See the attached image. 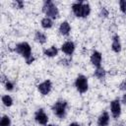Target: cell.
I'll list each match as a JSON object with an SVG mask.
<instances>
[{
  "mask_svg": "<svg viewBox=\"0 0 126 126\" xmlns=\"http://www.w3.org/2000/svg\"><path fill=\"white\" fill-rule=\"evenodd\" d=\"M15 51L17 53H19L21 56H23L26 59V62L28 64H31L34 61V58L32 54V47L28 42L23 41V42H20V43L16 44Z\"/></svg>",
  "mask_w": 126,
  "mask_h": 126,
  "instance_id": "6da1fadb",
  "label": "cell"
},
{
  "mask_svg": "<svg viewBox=\"0 0 126 126\" xmlns=\"http://www.w3.org/2000/svg\"><path fill=\"white\" fill-rule=\"evenodd\" d=\"M72 11L78 18H86L91 13V6L88 2L76 1L72 5Z\"/></svg>",
  "mask_w": 126,
  "mask_h": 126,
  "instance_id": "7a4b0ae2",
  "label": "cell"
},
{
  "mask_svg": "<svg viewBox=\"0 0 126 126\" xmlns=\"http://www.w3.org/2000/svg\"><path fill=\"white\" fill-rule=\"evenodd\" d=\"M42 11L44 12V14L46 15L47 18L50 19H57L59 17V11L58 8L56 7V5L52 2V1H44L43 6H42Z\"/></svg>",
  "mask_w": 126,
  "mask_h": 126,
  "instance_id": "3957f363",
  "label": "cell"
},
{
  "mask_svg": "<svg viewBox=\"0 0 126 126\" xmlns=\"http://www.w3.org/2000/svg\"><path fill=\"white\" fill-rule=\"evenodd\" d=\"M67 106H68V103L66 100H63V99H60V100H57L53 105H52V111L53 113L60 119H63L65 118L66 116V112H67Z\"/></svg>",
  "mask_w": 126,
  "mask_h": 126,
  "instance_id": "277c9868",
  "label": "cell"
},
{
  "mask_svg": "<svg viewBox=\"0 0 126 126\" xmlns=\"http://www.w3.org/2000/svg\"><path fill=\"white\" fill-rule=\"evenodd\" d=\"M75 87L80 94H84L89 89V82L86 76L79 75L75 80Z\"/></svg>",
  "mask_w": 126,
  "mask_h": 126,
  "instance_id": "5b68a950",
  "label": "cell"
},
{
  "mask_svg": "<svg viewBox=\"0 0 126 126\" xmlns=\"http://www.w3.org/2000/svg\"><path fill=\"white\" fill-rule=\"evenodd\" d=\"M51 89H52V83L50 80H45L37 86V90L42 95H47L50 93Z\"/></svg>",
  "mask_w": 126,
  "mask_h": 126,
  "instance_id": "8992f818",
  "label": "cell"
},
{
  "mask_svg": "<svg viewBox=\"0 0 126 126\" xmlns=\"http://www.w3.org/2000/svg\"><path fill=\"white\" fill-rule=\"evenodd\" d=\"M34 119L35 121L40 124V125H47L48 122V116L46 115V113L44 112L43 109H37L34 113Z\"/></svg>",
  "mask_w": 126,
  "mask_h": 126,
  "instance_id": "52a82bcc",
  "label": "cell"
},
{
  "mask_svg": "<svg viewBox=\"0 0 126 126\" xmlns=\"http://www.w3.org/2000/svg\"><path fill=\"white\" fill-rule=\"evenodd\" d=\"M110 111L114 118H118L121 114V105L119 99H114L110 102Z\"/></svg>",
  "mask_w": 126,
  "mask_h": 126,
  "instance_id": "ba28073f",
  "label": "cell"
},
{
  "mask_svg": "<svg viewBox=\"0 0 126 126\" xmlns=\"http://www.w3.org/2000/svg\"><path fill=\"white\" fill-rule=\"evenodd\" d=\"M91 63L95 67V68H99L101 67V60H102V56H101V53L99 51H96L94 50L92 55H91Z\"/></svg>",
  "mask_w": 126,
  "mask_h": 126,
  "instance_id": "9c48e42d",
  "label": "cell"
},
{
  "mask_svg": "<svg viewBox=\"0 0 126 126\" xmlns=\"http://www.w3.org/2000/svg\"><path fill=\"white\" fill-rule=\"evenodd\" d=\"M61 50L66 54V55H72L75 51V43L71 40H68L64 42L61 46Z\"/></svg>",
  "mask_w": 126,
  "mask_h": 126,
  "instance_id": "30bf717a",
  "label": "cell"
},
{
  "mask_svg": "<svg viewBox=\"0 0 126 126\" xmlns=\"http://www.w3.org/2000/svg\"><path fill=\"white\" fill-rule=\"evenodd\" d=\"M111 48L114 52L118 53L121 51V42H120V37L118 34H114L112 37V43H111Z\"/></svg>",
  "mask_w": 126,
  "mask_h": 126,
  "instance_id": "8fae6325",
  "label": "cell"
},
{
  "mask_svg": "<svg viewBox=\"0 0 126 126\" xmlns=\"http://www.w3.org/2000/svg\"><path fill=\"white\" fill-rule=\"evenodd\" d=\"M70 32H71L70 24H69L67 21L62 22V23L60 24V26H59V32H60V34L64 35V36H67V35H69Z\"/></svg>",
  "mask_w": 126,
  "mask_h": 126,
  "instance_id": "7c38bea8",
  "label": "cell"
},
{
  "mask_svg": "<svg viewBox=\"0 0 126 126\" xmlns=\"http://www.w3.org/2000/svg\"><path fill=\"white\" fill-rule=\"evenodd\" d=\"M109 123V114L104 111L97 118V126H107Z\"/></svg>",
  "mask_w": 126,
  "mask_h": 126,
  "instance_id": "4fadbf2b",
  "label": "cell"
},
{
  "mask_svg": "<svg viewBox=\"0 0 126 126\" xmlns=\"http://www.w3.org/2000/svg\"><path fill=\"white\" fill-rule=\"evenodd\" d=\"M46 39H47V37H46L45 33H43L42 32H39V31H36V32H35L34 40H35L36 42H38V43H40V44H43V43L46 42Z\"/></svg>",
  "mask_w": 126,
  "mask_h": 126,
  "instance_id": "5bb4252c",
  "label": "cell"
},
{
  "mask_svg": "<svg viewBox=\"0 0 126 126\" xmlns=\"http://www.w3.org/2000/svg\"><path fill=\"white\" fill-rule=\"evenodd\" d=\"M43 54L47 57H54L58 54V48L56 46H51L47 49H44L43 50Z\"/></svg>",
  "mask_w": 126,
  "mask_h": 126,
  "instance_id": "9a60e30c",
  "label": "cell"
},
{
  "mask_svg": "<svg viewBox=\"0 0 126 126\" xmlns=\"http://www.w3.org/2000/svg\"><path fill=\"white\" fill-rule=\"evenodd\" d=\"M40 24H41V27H42L43 29L47 30V29H50V28L53 26V21H52V19L45 17V18H43V19L41 20V23H40Z\"/></svg>",
  "mask_w": 126,
  "mask_h": 126,
  "instance_id": "2e32d148",
  "label": "cell"
},
{
  "mask_svg": "<svg viewBox=\"0 0 126 126\" xmlns=\"http://www.w3.org/2000/svg\"><path fill=\"white\" fill-rule=\"evenodd\" d=\"M94 75L97 79H99V80H103V79L105 78L106 72H105V70H104L102 67H99V68H96V69H95Z\"/></svg>",
  "mask_w": 126,
  "mask_h": 126,
  "instance_id": "e0dca14e",
  "label": "cell"
},
{
  "mask_svg": "<svg viewBox=\"0 0 126 126\" xmlns=\"http://www.w3.org/2000/svg\"><path fill=\"white\" fill-rule=\"evenodd\" d=\"M2 102H3V104L5 105V106H11L12 104H13V98L9 95V94H5V95H3L2 96Z\"/></svg>",
  "mask_w": 126,
  "mask_h": 126,
  "instance_id": "ac0fdd59",
  "label": "cell"
},
{
  "mask_svg": "<svg viewBox=\"0 0 126 126\" xmlns=\"http://www.w3.org/2000/svg\"><path fill=\"white\" fill-rule=\"evenodd\" d=\"M0 126H11V119L8 115H3L0 120Z\"/></svg>",
  "mask_w": 126,
  "mask_h": 126,
  "instance_id": "d6986e66",
  "label": "cell"
},
{
  "mask_svg": "<svg viewBox=\"0 0 126 126\" xmlns=\"http://www.w3.org/2000/svg\"><path fill=\"white\" fill-rule=\"evenodd\" d=\"M5 89L7 90V91H13L14 90V84L11 82V81H9V80H7L6 82H5Z\"/></svg>",
  "mask_w": 126,
  "mask_h": 126,
  "instance_id": "ffe728a7",
  "label": "cell"
},
{
  "mask_svg": "<svg viewBox=\"0 0 126 126\" xmlns=\"http://www.w3.org/2000/svg\"><path fill=\"white\" fill-rule=\"evenodd\" d=\"M119 7H120V11L122 13H126V0L119 1Z\"/></svg>",
  "mask_w": 126,
  "mask_h": 126,
  "instance_id": "44dd1931",
  "label": "cell"
},
{
  "mask_svg": "<svg viewBox=\"0 0 126 126\" xmlns=\"http://www.w3.org/2000/svg\"><path fill=\"white\" fill-rule=\"evenodd\" d=\"M99 16L100 17H107L108 16V10L105 8V7H102L101 9H100V12H99Z\"/></svg>",
  "mask_w": 126,
  "mask_h": 126,
  "instance_id": "7402d4cb",
  "label": "cell"
},
{
  "mask_svg": "<svg viewBox=\"0 0 126 126\" xmlns=\"http://www.w3.org/2000/svg\"><path fill=\"white\" fill-rule=\"evenodd\" d=\"M14 4L17 6V8H19V9H22V8H24V6H25V3H24V1H21V0H16L15 2H14Z\"/></svg>",
  "mask_w": 126,
  "mask_h": 126,
  "instance_id": "603a6c76",
  "label": "cell"
},
{
  "mask_svg": "<svg viewBox=\"0 0 126 126\" xmlns=\"http://www.w3.org/2000/svg\"><path fill=\"white\" fill-rule=\"evenodd\" d=\"M119 89H120L121 91H126V80H124V81H123V82L120 84Z\"/></svg>",
  "mask_w": 126,
  "mask_h": 126,
  "instance_id": "cb8c5ba5",
  "label": "cell"
},
{
  "mask_svg": "<svg viewBox=\"0 0 126 126\" xmlns=\"http://www.w3.org/2000/svg\"><path fill=\"white\" fill-rule=\"evenodd\" d=\"M121 101H122L124 104H126V93L123 94V96H122V98H121Z\"/></svg>",
  "mask_w": 126,
  "mask_h": 126,
  "instance_id": "d4e9b609",
  "label": "cell"
},
{
  "mask_svg": "<svg viewBox=\"0 0 126 126\" xmlns=\"http://www.w3.org/2000/svg\"><path fill=\"white\" fill-rule=\"evenodd\" d=\"M69 126H80L78 123H76V122H73V123H71V124H69Z\"/></svg>",
  "mask_w": 126,
  "mask_h": 126,
  "instance_id": "484cf974",
  "label": "cell"
},
{
  "mask_svg": "<svg viewBox=\"0 0 126 126\" xmlns=\"http://www.w3.org/2000/svg\"><path fill=\"white\" fill-rule=\"evenodd\" d=\"M46 126H56V125H54V124H48V125H46Z\"/></svg>",
  "mask_w": 126,
  "mask_h": 126,
  "instance_id": "4316f807",
  "label": "cell"
}]
</instances>
